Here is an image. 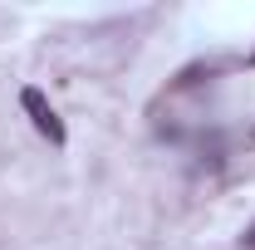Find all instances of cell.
<instances>
[{
	"label": "cell",
	"mask_w": 255,
	"mask_h": 250,
	"mask_svg": "<svg viewBox=\"0 0 255 250\" xmlns=\"http://www.w3.org/2000/svg\"><path fill=\"white\" fill-rule=\"evenodd\" d=\"M251 137H255V132H251Z\"/></svg>",
	"instance_id": "cell-3"
},
{
	"label": "cell",
	"mask_w": 255,
	"mask_h": 250,
	"mask_svg": "<svg viewBox=\"0 0 255 250\" xmlns=\"http://www.w3.org/2000/svg\"><path fill=\"white\" fill-rule=\"evenodd\" d=\"M20 103H25V113L34 118V127H39L49 142H64V123L54 118V108L44 103V94H39V89H25V94H20Z\"/></svg>",
	"instance_id": "cell-1"
},
{
	"label": "cell",
	"mask_w": 255,
	"mask_h": 250,
	"mask_svg": "<svg viewBox=\"0 0 255 250\" xmlns=\"http://www.w3.org/2000/svg\"><path fill=\"white\" fill-rule=\"evenodd\" d=\"M241 246H246V250H255V221L246 226V236H241Z\"/></svg>",
	"instance_id": "cell-2"
}]
</instances>
